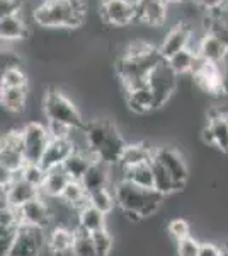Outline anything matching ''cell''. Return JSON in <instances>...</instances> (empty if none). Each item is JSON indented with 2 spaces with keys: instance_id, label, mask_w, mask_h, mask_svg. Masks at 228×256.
Masks as SVG:
<instances>
[{
  "instance_id": "22",
  "label": "cell",
  "mask_w": 228,
  "mask_h": 256,
  "mask_svg": "<svg viewBox=\"0 0 228 256\" xmlns=\"http://www.w3.org/2000/svg\"><path fill=\"white\" fill-rule=\"evenodd\" d=\"M208 130L211 134V142L218 150L228 154V111L213 110L208 116Z\"/></svg>"
},
{
  "instance_id": "45",
  "label": "cell",
  "mask_w": 228,
  "mask_h": 256,
  "mask_svg": "<svg viewBox=\"0 0 228 256\" xmlns=\"http://www.w3.org/2000/svg\"><path fill=\"white\" fill-rule=\"evenodd\" d=\"M227 12H228V7H227Z\"/></svg>"
},
{
  "instance_id": "30",
  "label": "cell",
  "mask_w": 228,
  "mask_h": 256,
  "mask_svg": "<svg viewBox=\"0 0 228 256\" xmlns=\"http://www.w3.org/2000/svg\"><path fill=\"white\" fill-rule=\"evenodd\" d=\"M123 180L138 188L153 190L152 162L142 164V166H133V168H123Z\"/></svg>"
},
{
  "instance_id": "9",
  "label": "cell",
  "mask_w": 228,
  "mask_h": 256,
  "mask_svg": "<svg viewBox=\"0 0 228 256\" xmlns=\"http://www.w3.org/2000/svg\"><path fill=\"white\" fill-rule=\"evenodd\" d=\"M46 232L48 230L38 227L20 226L17 238L7 256H41L44 250H48Z\"/></svg>"
},
{
  "instance_id": "14",
  "label": "cell",
  "mask_w": 228,
  "mask_h": 256,
  "mask_svg": "<svg viewBox=\"0 0 228 256\" xmlns=\"http://www.w3.org/2000/svg\"><path fill=\"white\" fill-rule=\"evenodd\" d=\"M138 6V24L152 30H160L171 18V9L165 0H136Z\"/></svg>"
},
{
  "instance_id": "18",
  "label": "cell",
  "mask_w": 228,
  "mask_h": 256,
  "mask_svg": "<svg viewBox=\"0 0 228 256\" xmlns=\"http://www.w3.org/2000/svg\"><path fill=\"white\" fill-rule=\"evenodd\" d=\"M126 92V108L135 114H148L152 113L153 110H157V104H155V96H153L150 86L143 84V86H138L135 89H130V90H124Z\"/></svg>"
},
{
  "instance_id": "46",
  "label": "cell",
  "mask_w": 228,
  "mask_h": 256,
  "mask_svg": "<svg viewBox=\"0 0 228 256\" xmlns=\"http://www.w3.org/2000/svg\"><path fill=\"white\" fill-rule=\"evenodd\" d=\"M53 256H58V254H53Z\"/></svg>"
},
{
  "instance_id": "21",
  "label": "cell",
  "mask_w": 228,
  "mask_h": 256,
  "mask_svg": "<svg viewBox=\"0 0 228 256\" xmlns=\"http://www.w3.org/2000/svg\"><path fill=\"white\" fill-rule=\"evenodd\" d=\"M0 38H2L3 44L20 43V41L29 38V28L22 14L0 18Z\"/></svg>"
},
{
  "instance_id": "24",
  "label": "cell",
  "mask_w": 228,
  "mask_h": 256,
  "mask_svg": "<svg viewBox=\"0 0 228 256\" xmlns=\"http://www.w3.org/2000/svg\"><path fill=\"white\" fill-rule=\"evenodd\" d=\"M153 156H155V148L148 147L147 144L143 142L128 144L119 166L133 168V166H142V164H148L153 160Z\"/></svg>"
},
{
  "instance_id": "15",
  "label": "cell",
  "mask_w": 228,
  "mask_h": 256,
  "mask_svg": "<svg viewBox=\"0 0 228 256\" xmlns=\"http://www.w3.org/2000/svg\"><path fill=\"white\" fill-rule=\"evenodd\" d=\"M193 50L198 53L200 58L215 65H222L228 58V46L222 40L208 31L201 32V36L198 38Z\"/></svg>"
},
{
  "instance_id": "8",
  "label": "cell",
  "mask_w": 228,
  "mask_h": 256,
  "mask_svg": "<svg viewBox=\"0 0 228 256\" xmlns=\"http://www.w3.org/2000/svg\"><path fill=\"white\" fill-rule=\"evenodd\" d=\"M0 164H2V171L12 176L19 174L27 164L24 158L22 130H10L3 134L2 147H0Z\"/></svg>"
},
{
  "instance_id": "2",
  "label": "cell",
  "mask_w": 228,
  "mask_h": 256,
  "mask_svg": "<svg viewBox=\"0 0 228 256\" xmlns=\"http://www.w3.org/2000/svg\"><path fill=\"white\" fill-rule=\"evenodd\" d=\"M85 138L90 154L107 166H118L126 150V140L111 120L97 118L85 123Z\"/></svg>"
},
{
  "instance_id": "13",
  "label": "cell",
  "mask_w": 228,
  "mask_h": 256,
  "mask_svg": "<svg viewBox=\"0 0 228 256\" xmlns=\"http://www.w3.org/2000/svg\"><path fill=\"white\" fill-rule=\"evenodd\" d=\"M17 212H19L20 226L38 227V229L48 230L53 224L51 207L48 205L44 196H38L34 200L27 202L26 205L17 208Z\"/></svg>"
},
{
  "instance_id": "19",
  "label": "cell",
  "mask_w": 228,
  "mask_h": 256,
  "mask_svg": "<svg viewBox=\"0 0 228 256\" xmlns=\"http://www.w3.org/2000/svg\"><path fill=\"white\" fill-rule=\"evenodd\" d=\"M73 241H75V229H70L68 226L55 224L46 232V246L51 254L61 256L72 253Z\"/></svg>"
},
{
  "instance_id": "4",
  "label": "cell",
  "mask_w": 228,
  "mask_h": 256,
  "mask_svg": "<svg viewBox=\"0 0 228 256\" xmlns=\"http://www.w3.org/2000/svg\"><path fill=\"white\" fill-rule=\"evenodd\" d=\"M162 62H164V58L159 55V48L142 56L119 55V58L114 62V72L118 79L121 80L124 90H130L138 88V86L147 84L150 74Z\"/></svg>"
},
{
  "instance_id": "34",
  "label": "cell",
  "mask_w": 228,
  "mask_h": 256,
  "mask_svg": "<svg viewBox=\"0 0 228 256\" xmlns=\"http://www.w3.org/2000/svg\"><path fill=\"white\" fill-rule=\"evenodd\" d=\"M0 88H27V76L19 67H7L2 72Z\"/></svg>"
},
{
  "instance_id": "41",
  "label": "cell",
  "mask_w": 228,
  "mask_h": 256,
  "mask_svg": "<svg viewBox=\"0 0 228 256\" xmlns=\"http://www.w3.org/2000/svg\"><path fill=\"white\" fill-rule=\"evenodd\" d=\"M22 14V0H0V18Z\"/></svg>"
},
{
  "instance_id": "3",
  "label": "cell",
  "mask_w": 228,
  "mask_h": 256,
  "mask_svg": "<svg viewBox=\"0 0 228 256\" xmlns=\"http://www.w3.org/2000/svg\"><path fill=\"white\" fill-rule=\"evenodd\" d=\"M116 204L123 210L126 217L140 220V218L150 217L160 208L165 196L157 193L155 190L138 188L128 181H119L113 186Z\"/></svg>"
},
{
  "instance_id": "23",
  "label": "cell",
  "mask_w": 228,
  "mask_h": 256,
  "mask_svg": "<svg viewBox=\"0 0 228 256\" xmlns=\"http://www.w3.org/2000/svg\"><path fill=\"white\" fill-rule=\"evenodd\" d=\"M72 178L67 174L63 168H56L46 172V180H44L43 186H41V196L49 198V200H58L67 190Z\"/></svg>"
},
{
  "instance_id": "32",
  "label": "cell",
  "mask_w": 228,
  "mask_h": 256,
  "mask_svg": "<svg viewBox=\"0 0 228 256\" xmlns=\"http://www.w3.org/2000/svg\"><path fill=\"white\" fill-rule=\"evenodd\" d=\"M89 205L101 210L106 216H109V214L118 207L114 192H111V188H102V190H97V192L89 193Z\"/></svg>"
},
{
  "instance_id": "1",
  "label": "cell",
  "mask_w": 228,
  "mask_h": 256,
  "mask_svg": "<svg viewBox=\"0 0 228 256\" xmlns=\"http://www.w3.org/2000/svg\"><path fill=\"white\" fill-rule=\"evenodd\" d=\"M32 20L49 31L78 30L85 22V0H44L32 9Z\"/></svg>"
},
{
  "instance_id": "40",
  "label": "cell",
  "mask_w": 228,
  "mask_h": 256,
  "mask_svg": "<svg viewBox=\"0 0 228 256\" xmlns=\"http://www.w3.org/2000/svg\"><path fill=\"white\" fill-rule=\"evenodd\" d=\"M198 6L201 7V10H205L206 14H213V12L225 10L228 7V0H194Z\"/></svg>"
},
{
  "instance_id": "12",
  "label": "cell",
  "mask_w": 228,
  "mask_h": 256,
  "mask_svg": "<svg viewBox=\"0 0 228 256\" xmlns=\"http://www.w3.org/2000/svg\"><path fill=\"white\" fill-rule=\"evenodd\" d=\"M3 190V205H9L12 208H20L27 202L41 196V192L31 183H27L20 174H14L7 183L2 184Z\"/></svg>"
},
{
  "instance_id": "31",
  "label": "cell",
  "mask_w": 228,
  "mask_h": 256,
  "mask_svg": "<svg viewBox=\"0 0 228 256\" xmlns=\"http://www.w3.org/2000/svg\"><path fill=\"white\" fill-rule=\"evenodd\" d=\"M196 60H198V53L194 52L193 48H186V50H182V52H177L176 55H172L171 58L165 62H167V65L171 67L172 72L181 77V76H186V74L191 76Z\"/></svg>"
},
{
  "instance_id": "7",
  "label": "cell",
  "mask_w": 228,
  "mask_h": 256,
  "mask_svg": "<svg viewBox=\"0 0 228 256\" xmlns=\"http://www.w3.org/2000/svg\"><path fill=\"white\" fill-rule=\"evenodd\" d=\"M20 130H22V147L26 162L39 164L49 140H51L48 126L39 122H29Z\"/></svg>"
},
{
  "instance_id": "11",
  "label": "cell",
  "mask_w": 228,
  "mask_h": 256,
  "mask_svg": "<svg viewBox=\"0 0 228 256\" xmlns=\"http://www.w3.org/2000/svg\"><path fill=\"white\" fill-rule=\"evenodd\" d=\"M193 36H194V28L191 24L184 22H176L174 26L164 34V38L159 43V55L164 60H169L172 55H176L177 52H182L186 48L193 46Z\"/></svg>"
},
{
  "instance_id": "10",
  "label": "cell",
  "mask_w": 228,
  "mask_h": 256,
  "mask_svg": "<svg viewBox=\"0 0 228 256\" xmlns=\"http://www.w3.org/2000/svg\"><path fill=\"white\" fill-rule=\"evenodd\" d=\"M177 80H179V76H176L172 72L165 60L157 65L155 70L150 74L148 86H150L153 96H155L157 110L167 104L169 99L172 98V94L177 90Z\"/></svg>"
},
{
  "instance_id": "44",
  "label": "cell",
  "mask_w": 228,
  "mask_h": 256,
  "mask_svg": "<svg viewBox=\"0 0 228 256\" xmlns=\"http://www.w3.org/2000/svg\"><path fill=\"white\" fill-rule=\"evenodd\" d=\"M165 2H167L171 7H174V6H182V4H186L188 0H165Z\"/></svg>"
},
{
  "instance_id": "42",
  "label": "cell",
  "mask_w": 228,
  "mask_h": 256,
  "mask_svg": "<svg viewBox=\"0 0 228 256\" xmlns=\"http://www.w3.org/2000/svg\"><path fill=\"white\" fill-rule=\"evenodd\" d=\"M223 250L213 242H203L200 248V256H222Z\"/></svg>"
},
{
  "instance_id": "17",
  "label": "cell",
  "mask_w": 228,
  "mask_h": 256,
  "mask_svg": "<svg viewBox=\"0 0 228 256\" xmlns=\"http://www.w3.org/2000/svg\"><path fill=\"white\" fill-rule=\"evenodd\" d=\"M73 152H75V147H73L70 138H51L39 164L44 171H51V169L61 168L65 164V160H67Z\"/></svg>"
},
{
  "instance_id": "38",
  "label": "cell",
  "mask_w": 228,
  "mask_h": 256,
  "mask_svg": "<svg viewBox=\"0 0 228 256\" xmlns=\"http://www.w3.org/2000/svg\"><path fill=\"white\" fill-rule=\"evenodd\" d=\"M201 242L193 236L177 242V256H200Z\"/></svg>"
},
{
  "instance_id": "6",
  "label": "cell",
  "mask_w": 228,
  "mask_h": 256,
  "mask_svg": "<svg viewBox=\"0 0 228 256\" xmlns=\"http://www.w3.org/2000/svg\"><path fill=\"white\" fill-rule=\"evenodd\" d=\"M99 18L113 28H126L138 24L136 0H99Z\"/></svg>"
},
{
  "instance_id": "27",
  "label": "cell",
  "mask_w": 228,
  "mask_h": 256,
  "mask_svg": "<svg viewBox=\"0 0 228 256\" xmlns=\"http://www.w3.org/2000/svg\"><path fill=\"white\" fill-rule=\"evenodd\" d=\"M95 158L90 152H73L70 158L65 160V164L61 168L67 171V174L72 178L73 181H82L87 172V169L90 168L92 160Z\"/></svg>"
},
{
  "instance_id": "28",
  "label": "cell",
  "mask_w": 228,
  "mask_h": 256,
  "mask_svg": "<svg viewBox=\"0 0 228 256\" xmlns=\"http://www.w3.org/2000/svg\"><path fill=\"white\" fill-rule=\"evenodd\" d=\"M60 200L75 214H78L82 208L89 205V193H87V190L80 181H70V184L63 192Z\"/></svg>"
},
{
  "instance_id": "29",
  "label": "cell",
  "mask_w": 228,
  "mask_h": 256,
  "mask_svg": "<svg viewBox=\"0 0 228 256\" xmlns=\"http://www.w3.org/2000/svg\"><path fill=\"white\" fill-rule=\"evenodd\" d=\"M152 169H153V190H155L157 193H160L162 196H169V195H172V193L179 192L174 178L169 174L167 169L155 159V156H153V160H152Z\"/></svg>"
},
{
  "instance_id": "5",
  "label": "cell",
  "mask_w": 228,
  "mask_h": 256,
  "mask_svg": "<svg viewBox=\"0 0 228 256\" xmlns=\"http://www.w3.org/2000/svg\"><path fill=\"white\" fill-rule=\"evenodd\" d=\"M41 108H43V114L46 122L63 123V125L73 128V130L84 128L87 123L82 118L75 102L56 88H48L44 90L43 99H41Z\"/></svg>"
},
{
  "instance_id": "36",
  "label": "cell",
  "mask_w": 228,
  "mask_h": 256,
  "mask_svg": "<svg viewBox=\"0 0 228 256\" xmlns=\"http://www.w3.org/2000/svg\"><path fill=\"white\" fill-rule=\"evenodd\" d=\"M92 238L97 256H111V253H113V236L107 232V229L97 230V232L92 234Z\"/></svg>"
},
{
  "instance_id": "20",
  "label": "cell",
  "mask_w": 228,
  "mask_h": 256,
  "mask_svg": "<svg viewBox=\"0 0 228 256\" xmlns=\"http://www.w3.org/2000/svg\"><path fill=\"white\" fill-rule=\"evenodd\" d=\"M111 181H113V166H107L102 160L94 159L80 183L84 184L87 193H92L102 188H109Z\"/></svg>"
},
{
  "instance_id": "39",
  "label": "cell",
  "mask_w": 228,
  "mask_h": 256,
  "mask_svg": "<svg viewBox=\"0 0 228 256\" xmlns=\"http://www.w3.org/2000/svg\"><path fill=\"white\" fill-rule=\"evenodd\" d=\"M49 137L51 138H70L73 128H70L68 125H63V123H56V122H46Z\"/></svg>"
},
{
  "instance_id": "37",
  "label": "cell",
  "mask_w": 228,
  "mask_h": 256,
  "mask_svg": "<svg viewBox=\"0 0 228 256\" xmlns=\"http://www.w3.org/2000/svg\"><path fill=\"white\" fill-rule=\"evenodd\" d=\"M167 232L176 242H179V241H182V239L191 236V234H189V224L184 220V218H174V220L169 222Z\"/></svg>"
},
{
  "instance_id": "35",
  "label": "cell",
  "mask_w": 228,
  "mask_h": 256,
  "mask_svg": "<svg viewBox=\"0 0 228 256\" xmlns=\"http://www.w3.org/2000/svg\"><path fill=\"white\" fill-rule=\"evenodd\" d=\"M46 172L48 171H44V169L41 168V164H26L19 174L22 176L27 183H31L32 186H36L41 192V186H43L44 180H46Z\"/></svg>"
},
{
  "instance_id": "43",
  "label": "cell",
  "mask_w": 228,
  "mask_h": 256,
  "mask_svg": "<svg viewBox=\"0 0 228 256\" xmlns=\"http://www.w3.org/2000/svg\"><path fill=\"white\" fill-rule=\"evenodd\" d=\"M220 74H222L223 90H225V94H228V58L220 65Z\"/></svg>"
},
{
  "instance_id": "16",
  "label": "cell",
  "mask_w": 228,
  "mask_h": 256,
  "mask_svg": "<svg viewBox=\"0 0 228 256\" xmlns=\"http://www.w3.org/2000/svg\"><path fill=\"white\" fill-rule=\"evenodd\" d=\"M155 159L167 169V172L174 178L177 188H182L189 178L188 166L184 162V158L177 150L171 147H157L155 148Z\"/></svg>"
},
{
  "instance_id": "26",
  "label": "cell",
  "mask_w": 228,
  "mask_h": 256,
  "mask_svg": "<svg viewBox=\"0 0 228 256\" xmlns=\"http://www.w3.org/2000/svg\"><path fill=\"white\" fill-rule=\"evenodd\" d=\"M77 227L90 234L106 229V214H102L92 205H87L77 214Z\"/></svg>"
},
{
  "instance_id": "25",
  "label": "cell",
  "mask_w": 228,
  "mask_h": 256,
  "mask_svg": "<svg viewBox=\"0 0 228 256\" xmlns=\"http://www.w3.org/2000/svg\"><path fill=\"white\" fill-rule=\"evenodd\" d=\"M27 88H0V102L9 113H22L27 106Z\"/></svg>"
},
{
  "instance_id": "33",
  "label": "cell",
  "mask_w": 228,
  "mask_h": 256,
  "mask_svg": "<svg viewBox=\"0 0 228 256\" xmlns=\"http://www.w3.org/2000/svg\"><path fill=\"white\" fill-rule=\"evenodd\" d=\"M72 254L73 256H97L92 234L87 232L84 229L75 227V241H73V246H72Z\"/></svg>"
}]
</instances>
